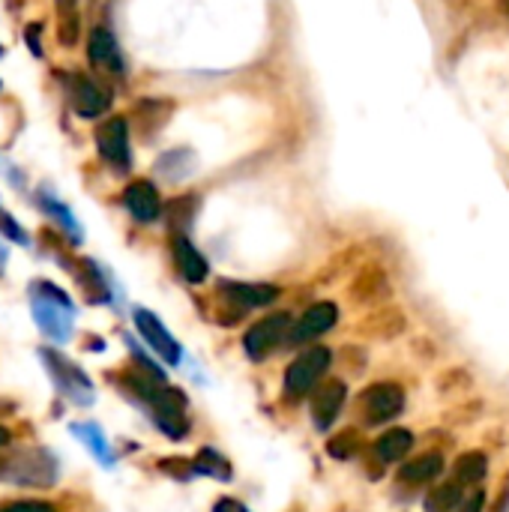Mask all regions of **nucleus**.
<instances>
[{
    "mask_svg": "<svg viewBox=\"0 0 509 512\" xmlns=\"http://www.w3.org/2000/svg\"><path fill=\"white\" fill-rule=\"evenodd\" d=\"M162 381L156 378H135L132 387L135 393L153 408V420L156 426L168 435V438H183L189 432V420H186V399L180 390H168V387H159Z\"/></svg>",
    "mask_w": 509,
    "mask_h": 512,
    "instance_id": "nucleus-1",
    "label": "nucleus"
},
{
    "mask_svg": "<svg viewBox=\"0 0 509 512\" xmlns=\"http://www.w3.org/2000/svg\"><path fill=\"white\" fill-rule=\"evenodd\" d=\"M33 315L42 333H48L54 342H66L72 336V303L54 285H39V291L33 294Z\"/></svg>",
    "mask_w": 509,
    "mask_h": 512,
    "instance_id": "nucleus-2",
    "label": "nucleus"
},
{
    "mask_svg": "<svg viewBox=\"0 0 509 512\" xmlns=\"http://www.w3.org/2000/svg\"><path fill=\"white\" fill-rule=\"evenodd\" d=\"M330 351L324 345H315L309 351H303L285 372V396L288 399H303L306 393L315 390V384L327 375L330 369Z\"/></svg>",
    "mask_w": 509,
    "mask_h": 512,
    "instance_id": "nucleus-3",
    "label": "nucleus"
},
{
    "mask_svg": "<svg viewBox=\"0 0 509 512\" xmlns=\"http://www.w3.org/2000/svg\"><path fill=\"white\" fill-rule=\"evenodd\" d=\"M0 477L21 486H51L54 483V459L42 450H27L0 465Z\"/></svg>",
    "mask_w": 509,
    "mask_h": 512,
    "instance_id": "nucleus-4",
    "label": "nucleus"
},
{
    "mask_svg": "<svg viewBox=\"0 0 509 512\" xmlns=\"http://www.w3.org/2000/svg\"><path fill=\"white\" fill-rule=\"evenodd\" d=\"M288 330H291V315L288 312H276V315H267L258 324H252L246 339H243V348H246L249 360H255V363L267 360L276 351V345H282V339H288Z\"/></svg>",
    "mask_w": 509,
    "mask_h": 512,
    "instance_id": "nucleus-5",
    "label": "nucleus"
},
{
    "mask_svg": "<svg viewBox=\"0 0 509 512\" xmlns=\"http://www.w3.org/2000/svg\"><path fill=\"white\" fill-rule=\"evenodd\" d=\"M405 408V393L396 384H372L360 396V417L366 426H384L396 420Z\"/></svg>",
    "mask_w": 509,
    "mask_h": 512,
    "instance_id": "nucleus-6",
    "label": "nucleus"
},
{
    "mask_svg": "<svg viewBox=\"0 0 509 512\" xmlns=\"http://www.w3.org/2000/svg\"><path fill=\"white\" fill-rule=\"evenodd\" d=\"M66 96H69V105L78 117H99L111 108V93L87 75H69L66 78Z\"/></svg>",
    "mask_w": 509,
    "mask_h": 512,
    "instance_id": "nucleus-7",
    "label": "nucleus"
},
{
    "mask_svg": "<svg viewBox=\"0 0 509 512\" xmlns=\"http://www.w3.org/2000/svg\"><path fill=\"white\" fill-rule=\"evenodd\" d=\"M96 150L117 171L129 168V162H132V156H129V126H126L123 117H108L105 123H99V129H96Z\"/></svg>",
    "mask_w": 509,
    "mask_h": 512,
    "instance_id": "nucleus-8",
    "label": "nucleus"
},
{
    "mask_svg": "<svg viewBox=\"0 0 509 512\" xmlns=\"http://www.w3.org/2000/svg\"><path fill=\"white\" fill-rule=\"evenodd\" d=\"M339 321V309L336 303H315L312 309H306L294 327L288 330V345H306L315 342L318 336H324L333 324Z\"/></svg>",
    "mask_w": 509,
    "mask_h": 512,
    "instance_id": "nucleus-9",
    "label": "nucleus"
},
{
    "mask_svg": "<svg viewBox=\"0 0 509 512\" xmlns=\"http://www.w3.org/2000/svg\"><path fill=\"white\" fill-rule=\"evenodd\" d=\"M135 327H138V333L144 336V342L165 360V363H180V345L174 342V336L162 327V321L153 315V312H147V309H135Z\"/></svg>",
    "mask_w": 509,
    "mask_h": 512,
    "instance_id": "nucleus-10",
    "label": "nucleus"
},
{
    "mask_svg": "<svg viewBox=\"0 0 509 512\" xmlns=\"http://www.w3.org/2000/svg\"><path fill=\"white\" fill-rule=\"evenodd\" d=\"M345 396H348V390H345L342 381H330L321 390H315V396H312V423H315V429L327 432L336 423V417H339V411L345 405Z\"/></svg>",
    "mask_w": 509,
    "mask_h": 512,
    "instance_id": "nucleus-11",
    "label": "nucleus"
},
{
    "mask_svg": "<svg viewBox=\"0 0 509 512\" xmlns=\"http://www.w3.org/2000/svg\"><path fill=\"white\" fill-rule=\"evenodd\" d=\"M123 204H126V210H129L138 222H156L159 213H162V198H159L156 186L147 183V180L129 183L126 192H123Z\"/></svg>",
    "mask_w": 509,
    "mask_h": 512,
    "instance_id": "nucleus-12",
    "label": "nucleus"
},
{
    "mask_svg": "<svg viewBox=\"0 0 509 512\" xmlns=\"http://www.w3.org/2000/svg\"><path fill=\"white\" fill-rule=\"evenodd\" d=\"M42 360L51 366V375L57 378V384L63 387V393L66 396H72L75 402H90V381L69 363V360H63L60 354H54V351H42Z\"/></svg>",
    "mask_w": 509,
    "mask_h": 512,
    "instance_id": "nucleus-13",
    "label": "nucleus"
},
{
    "mask_svg": "<svg viewBox=\"0 0 509 512\" xmlns=\"http://www.w3.org/2000/svg\"><path fill=\"white\" fill-rule=\"evenodd\" d=\"M219 294L234 303L237 309H255V306H267L279 297V288L273 285H249V282H219Z\"/></svg>",
    "mask_w": 509,
    "mask_h": 512,
    "instance_id": "nucleus-14",
    "label": "nucleus"
},
{
    "mask_svg": "<svg viewBox=\"0 0 509 512\" xmlns=\"http://www.w3.org/2000/svg\"><path fill=\"white\" fill-rule=\"evenodd\" d=\"M87 54H90V63L99 66L102 72H111V75H120L123 72V57H120V48H117V39L96 27L87 39Z\"/></svg>",
    "mask_w": 509,
    "mask_h": 512,
    "instance_id": "nucleus-15",
    "label": "nucleus"
},
{
    "mask_svg": "<svg viewBox=\"0 0 509 512\" xmlns=\"http://www.w3.org/2000/svg\"><path fill=\"white\" fill-rule=\"evenodd\" d=\"M174 261H177V270H180V276L186 279V282H192V285H198V282H204L207 279V273H210V267H207V261H204V255L183 237V234H177L174 237Z\"/></svg>",
    "mask_w": 509,
    "mask_h": 512,
    "instance_id": "nucleus-16",
    "label": "nucleus"
},
{
    "mask_svg": "<svg viewBox=\"0 0 509 512\" xmlns=\"http://www.w3.org/2000/svg\"><path fill=\"white\" fill-rule=\"evenodd\" d=\"M441 471H444V459H441L438 453H426V456H420V459L402 465L399 480H402V483H411V486H423V483H432Z\"/></svg>",
    "mask_w": 509,
    "mask_h": 512,
    "instance_id": "nucleus-17",
    "label": "nucleus"
},
{
    "mask_svg": "<svg viewBox=\"0 0 509 512\" xmlns=\"http://www.w3.org/2000/svg\"><path fill=\"white\" fill-rule=\"evenodd\" d=\"M411 447H414V435L408 429H390L375 441V456L381 462H399L411 453Z\"/></svg>",
    "mask_w": 509,
    "mask_h": 512,
    "instance_id": "nucleus-18",
    "label": "nucleus"
},
{
    "mask_svg": "<svg viewBox=\"0 0 509 512\" xmlns=\"http://www.w3.org/2000/svg\"><path fill=\"white\" fill-rule=\"evenodd\" d=\"M486 471H489V462H486L483 453H465L456 462V480H459V486H477V483H483L486 480Z\"/></svg>",
    "mask_w": 509,
    "mask_h": 512,
    "instance_id": "nucleus-19",
    "label": "nucleus"
},
{
    "mask_svg": "<svg viewBox=\"0 0 509 512\" xmlns=\"http://www.w3.org/2000/svg\"><path fill=\"white\" fill-rule=\"evenodd\" d=\"M459 504H462V489L456 483H447V486H438L435 492H429L426 512H456Z\"/></svg>",
    "mask_w": 509,
    "mask_h": 512,
    "instance_id": "nucleus-20",
    "label": "nucleus"
},
{
    "mask_svg": "<svg viewBox=\"0 0 509 512\" xmlns=\"http://www.w3.org/2000/svg\"><path fill=\"white\" fill-rule=\"evenodd\" d=\"M192 471H195V474L222 477V480H228V477H231V468H228V462H225L219 453H213V450H201V456L192 462Z\"/></svg>",
    "mask_w": 509,
    "mask_h": 512,
    "instance_id": "nucleus-21",
    "label": "nucleus"
},
{
    "mask_svg": "<svg viewBox=\"0 0 509 512\" xmlns=\"http://www.w3.org/2000/svg\"><path fill=\"white\" fill-rule=\"evenodd\" d=\"M357 450H360V438H357V432H354V429L339 432V435L327 444V453H330L333 459H339V462L354 459V456H357Z\"/></svg>",
    "mask_w": 509,
    "mask_h": 512,
    "instance_id": "nucleus-22",
    "label": "nucleus"
},
{
    "mask_svg": "<svg viewBox=\"0 0 509 512\" xmlns=\"http://www.w3.org/2000/svg\"><path fill=\"white\" fill-rule=\"evenodd\" d=\"M72 432H75V435H81V438H84V444H87V447H90V450H93V453H96L102 462H108L105 438H102V432H99L96 426H75Z\"/></svg>",
    "mask_w": 509,
    "mask_h": 512,
    "instance_id": "nucleus-23",
    "label": "nucleus"
},
{
    "mask_svg": "<svg viewBox=\"0 0 509 512\" xmlns=\"http://www.w3.org/2000/svg\"><path fill=\"white\" fill-rule=\"evenodd\" d=\"M42 204H45V210H48V213H54V216L63 222V228H69V231H72V237L78 240V228H75V219L69 216V210H66V207H60V204H54L51 198H45Z\"/></svg>",
    "mask_w": 509,
    "mask_h": 512,
    "instance_id": "nucleus-24",
    "label": "nucleus"
},
{
    "mask_svg": "<svg viewBox=\"0 0 509 512\" xmlns=\"http://www.w3.org/2000/svg\"><path fill=\"white\" fill-rule=\"evenodd\" d=\"M0 231H3V234H6L9 240L21 243V246L27 243V234H24V231L18 228V222H12V219H9V216L3 213V210H0Z\"/></svg>",
    "mask_w": 509,
    "mask_h": 512,
    "instance_id": "nucleus-25",
    "label": "nucleus"
},
{
    "mask_svg": "<svg viewBox=\"0 0 509 512\" xmlns=\"http://www.w3.org/2000/svg\"><path fill=\"white\" fill-rule=\"evenodd\" d=\"M0 512H54V507L45 504V501H18V504L0 507Z\"/></svg>",
    "mask_w": 509,
    "mask_h": 512,
    "instance_id": "nucleus-26",
    "label": "nucleus"
},
{
    "mask_svg": "<svg viewBox=\"0 0 509 512\" xmlns=\"http://www.w3.org/2000/svg\"><path fill=\"white\" fill-rule=\"evenodd\" d=\"M27 45H30V51L39 57L42 54V39H39V27L33 24V27H27Z\"/></svg>",
    "mask_w": 509,
    "mask_h": 512,
    "instance_id": "nucleus-27",
    "label": "nucleus"
},
{
    "mask_svg": "<svg viewBox=\"0 0 509 512\" xmlns=\"http://www.w3.org/2000/svg\"><path fill=\"white\" fill-rule=\"evenodd\" d=\"M216 512H249L243 504H237V501H231V498H222L219 504H216Z\"/></svg>",
    "mask_w": 509,
    "mask_h": 512,
    "instance_id": "nucleus-28",
    "label": "nucleus"
},
{
    "mask_svg": "<svg viewBox=\"0 0 509 512\" xmlns=\"http://www.w3.org/2000/svg\"><path fill=\"white\" fill-rule=\"evenodd\" d=\"M483 504H486V498H483V495H474V498L462 507V512H483Z\"/></svg>",
    "mask_w": 509,
    "mask_h": 512,
    "instance_id": "nucleus-29",
    "label": "nucleus"
},
{
    "mask_svg": "<svg viewBox=\"0 0 509 512\" xmlns=\"http://www.w3.org/2000/svg\"><path fill=\"white\" fill-rule=\"evenodd\" d=\"M9 441H12V435H9V429H3V426H0V447H6Z\"/></svg>",
    "mask_w": 509,
    "mask_h": 512,
    "instance_id": "nucleus-30",
    "label": "nucleus"
},
{
    "mask_svg": "<svg viewBox=\"0 0 509 512\" xmlns=\"http://www.w3.org/2000/svg\"><path fill=\"white\" fill-rule=\"evenodd\" d=\"M504 6H507V9H509V0H504Z\"/></svg>",
    "mask_w": 509,
    "mask_h": 512,
    "instance_id": "nucleus-31",
    "label": "nucleus"
},
{
    "mask_svg": "<svg viewBox=\"0 0 509 512\" xmlns=\"http://www.w3.org/2000/svg\"><path fill=\"white\" fill-rule=\"evenodd\" d=\"M60 3H69V0H60Z\"/></svg>",
    "mask_w": 509,
    "mask_h": 512,
    "instance_id": "nucleus-32",
    "label": "nucleus"
}]
</instances>
